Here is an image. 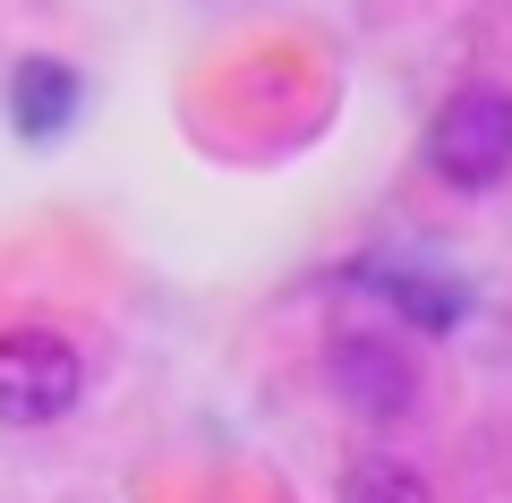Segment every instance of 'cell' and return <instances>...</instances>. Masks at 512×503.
I'll return each mask as SVG.
<instances>
[{
  "instance_id": "1",
  "label": "cell",
  "mask_w": 512,
  "mask_h": 503,
  "mask_svg": "<svg viewBox=\"0 0 512 503\" xmlns=\"http://www.w3.org/2000/svg\"><path fill=\"white\" fill-rule=\"evenodd\" d=\"M427 180L453 188V197H487V188L512 180V86L495 77H470L461 94H444V111L427 120Z\"/></svg>"
},
{
  "instance_id": "2",
  "label": "cell",
  "mask_w": 512,
  "mask_h": 503,
  "mask_svg": "<svg viewBox=\"0 0 512 503\" xmlns=\"http://www.w3.org/2000/svg\"><path fill=\"white\" fill-rule=\"evenodd\" d=\"M325 393L359 427H402L427 401V367L402 333H333L325 342Z\"/></svg>"
},
{
  "instance_id": "3",
  "label": "cell",
  "mask_w": 512,
  "mask_h": 503,
  "mask_svg": "<svg viewBox=\"0 0 512 503\" xmlns=\"http://www.w3.org/2000/svg\"><path fill=\"white\" fill-rule=\"evenodd\" d=\"M86 393V350L69 333L18 324L0 333V427H60Z\"/></svg>"
},
{
  "instance_id": "4",
  "label": "cell",
  "mask_w": 512,
  "mask_h": 503,
  "mask_svg": "<svg viewBox=\"0 0 512 503\" xmlns=\"http://www.w3.org/2000/svg\"><path fill=\"white\" fill-rule=\"evenodd\" d=\"M9 94H18V128H26V137H52V128L77 111V69H60V60H26Z\"/></svg>"
},
{
  "instance_id": "5",
  "label": "cell",
  "mask_w": 512,
  "mask_h": 503,
  "mask_svg": "<svg viewBox=\"0 0 512 503\" xmlns=\"http://www.w3.org/2000/svg\"><path fill=\"white\" fill-rule=\"evenodd\" d=\"M333 503H427V478L410 461H393V452H359L342 469V486H333Z\"/></svg>"
}]
</instances>
